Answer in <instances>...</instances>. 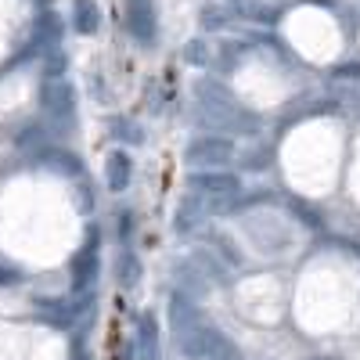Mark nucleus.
<instances>
[{"instance_id":"1","label":"nucleus","mask_w":360,"mask_h":360,"mask_svg":"<svg viewBox=\"0 0 360 360\" xmlns=\"http://www.w3.org/2000/svg\"><path fill=\"white\" fill-rule=\"evenodd\" d=\"M141 360H159V332L152 317L141 321Z\"/></svg>"}]
</instances>
